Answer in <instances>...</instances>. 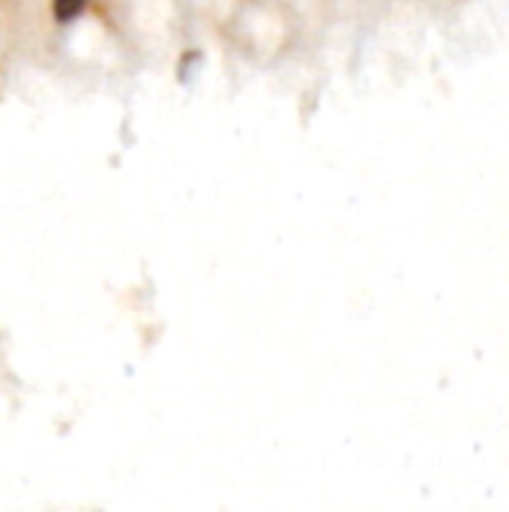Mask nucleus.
I'll list each match as a JSON object with an SVG mask.
<instances>
[{"label":"nucleus","mask_w":509,"mask_h":512,"mask_svg":"<svg viewBox=\"0 0 509 512\" xmlns=\"http://www.w3.org/2000/svg\"><path fill=\"white\" fill-rule=\"evenodd\" d=\"M84 9H87V0H51V12H54L57 24L75 21Z\"/></svg>","instance_id":"1"}]
</instances>
